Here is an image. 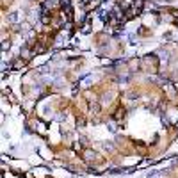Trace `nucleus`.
Listing matches in <instances>:
<instances>
[{
	"mask_svg": "<svg viewBox=\"0 0 178 178\" xmlns=\"http://www.w3.org/2000/svg\"><path fill=\"white\" fill-rule=\"evenodd\" d=\"M59 2H61V4H68V2H70V0H59Z\"/></svg>",
	"mask_w": 178,
	"mask_h": 178,
	"instance_id": "obj_2",
	"label": "nucleus"
},
{
	"mask_svg": "<svg viewBox=\"0 0 178 178\" xmlns=\"http://www.w3.org/2000/svg\"><path fill=\"white\" fill-rule=\"evenodd\" d=\"M82 155H84V158L87 160V162H89V160H93V158H94V153L91 151V150H84V153H82Z\"/></svg>",
	"mask_w": 178,
	"mask_h": 178,
	"instance_id": "obj_1",
	"label": "nucleus"
}]
</instances>
